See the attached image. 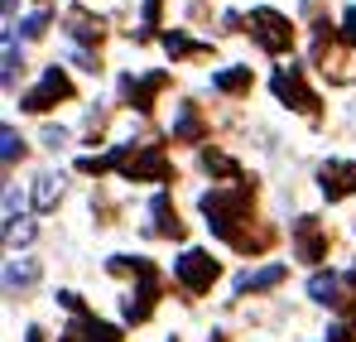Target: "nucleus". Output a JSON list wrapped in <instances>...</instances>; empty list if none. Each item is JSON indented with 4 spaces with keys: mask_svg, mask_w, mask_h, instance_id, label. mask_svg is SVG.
Listing matches in <instances>:
<instances>
[{
    "mask_svg": "<svg viewBox=\"0 0 356 342\" xmlns=\"http://www.w3.org/2000/svg\"><path fill=\"white\" fill-rule=\"evenodd\" d=\"M202 203V212H207V227L217 231V236H227L232 246L241 241V222H245V212H250V188L245 183H232V188H212V193H202L197 198Z\"/></svg>",
    "mask_w": 356,
    "mask_h": 342,
    "instance_id": "nucleus-1",
    "label": "nucleus"
},
{
    "mask_svg": "<svg viewBox=\"0 0 356 342\" xmlns=\"http://www.w3.org/2000/svg\"><path fill=\"white\" fill-rule=\"evenodd\" d=\"M250 24H255V39H260V49H270V54H284V49H289V39H294V24H289V15H280V10H270V5L250 10Z\"/></svg>",
    "mask_w": 356,
    "mask_h": 342,
    "instance_id": "nucleus-2",
    "label": "nucleus"
},
{
    "mask_svg": "<svg viewBox=\"0 0 356 342\" xmlns=\"http://www.w3.org/2000/svg\"><path fill=\"white\" fill-rule=\"evenodd\" d=\"M174 275H178V285L188 289V294H207L212 280H217V261H212L207 251H183V256L174 261Z\"/></svg>",
    "mask_w": 356,
    "mask_h": 342,
    "instance_id": "nucleus-3",
    "label": "nucleus"
},
{
    "mask_svg": "<svg viewBox=\"0 0 356 342\" xmlns=\"http://www.w3.org/2000/svg\"><path fill=\"white\" fill-rule=\"evenodd\" d=\"M67 97H72V82H67V72H63L58 63H54V68H44V82H39L19 107H24V111H49V107H58Z\"/></svg>",
    "mask_w": 356,
    "mask_h": 342,
    "instance_id": "nucleus-4",
    "label": "nucleus"
},
{
    "mask_svg": "<svg viewBox=\"0 0 356 342\" xmlns=\"http://www.w3.org/2000/svg\"><path fill=\"white\" fill-rule=\"evenodd\" d=\"M169 87V72H145V77H120V92H125V102L135 107V111H149L154 107V92H164Z\"/></svg>",
    "mask_w": 356,
    "mask_h": 342,
    "instance_id": "nucleus-5",
    "label": "nucleus"
},
{
    "mask_svg": "<svg viewBox=\"0 0 356 342\" xmlns=\"http://www.w3.org/2000/svg\"><path fill=\"white\" fill-rule=\"evenodd\" d=\"M318 178H323V193H327V203H337V198L356 193V164H342V160H332V164H323V169H318Z\"/></svg>",
    "mask_w": 356,
    "mask_h": 342,
    "instance_id": "nucleus-6",
    "label": "nucleus"
},
{
    "mask_svg": "<svg viewBox=\"0 0 356 342\" xmlns=\"http://www.w3.org/2000/svg\"><path fill=\"white\" fill-rule=\"evenodd\" d=\"M275 97H280V102H294L298 111H318V97L303 87V77H298L294 68H289V72H284V68L275 72Z\"/></svg>",
    "mask_w": 356,
    "mask_h": 342,
    "instance_id": "nucleus-7",
    "label": "nucleus"
},
{
    "mask_svg": "<svg viewBox=\"0 0 356 342\" xmlns=\"http://www.w3.org/2000/svg\"><path fill=\"white\" fill-rule=\"evenodd\" d=\"M149 231H154V236H183V222H178L169 193H154V198H149Z\"/></svg>",
    "mask_w": 356,
    "mask_h": 342,
    "instance_id": "nucleus-8",
    "label": "nucleus"
},
{
    "mask_svg": "<svg viewBox=\"0 0 356 342\" xmlns=\"http://www.w3.org/2000/svg\"><path fill=\"white\" fill-rule=\"evenodd\" d=\"M284 275H289L284 265H265V270H245V275L236 280V294H260V289H275L280 280H284Z\"/></svg>",
    "mask_w": 356,
    "mask_h": 342,
    "instance_id": "nucleus-9",
    "label": "nucleus"
},
{
    "mask_svg": "<svg viewBox=\"0 0 356 342\" xmlns=\"http://www.w3.org/2000/svg\"><path fill=\"white\" fill-rule=\"evenodd\" d=\"M58 193H63L58 173H39V178H34V208H39V212H49V208L58 203Z\"/></svg>",
    "mask_w": 356,
    "mask_h": 342,
    "instance_id": "nucleus-10",
    "label": "nucleus"
},
{
    "mask_svg": "<svg viewBox=\"0 0 356 342\" xmlns=\"http://www.w3.org/2000/svg\"><path fill=\"white\" fill-rule=\"evenodd\" d=\"M34 280H39V265H34V261H10V265H5V294L34 285Z\"/></svg>",
    "mask_w": 356,
    "mask_h": 342,
    "instance_id": "nucleus-11",
    "label": "nucleus"
},
{
    "mask_svg": "<svg viewBox=\"0 0 356 342\" xmlns=\"http://www.w3.org/2000/svg\"><path fill=\"white\" fill-rule=\"evenodd\" d=\"M212 87L236 97V92H245V87H250V68H222V72H212Z\"/></svg>",
    "mask_w": 356,
    "mask_h": 342,
    "instance_id": "nucleus-12",
    "label": "nucleus"
},
{
    "mask_svg": "<svg viewBox=\"0 0 356 342\" xmlns=\"http://www.w3.org/2000/svg\"><path fill=\"white\" fill-rule=\"evenodd\" d=\"M308 294H313L318 304H342V299H337V294H342L337 275H313V280H308Z\"/></svg>",
    "mask_w": 356,
    "mask_h": 342,
    "instance_id": "nucleus-13",
    "label": "nucleus"
},
{
    "mask_svg": "<svg viewBox=\"0 0 356 342\" xmlns=\"http://www.w3.org/2000/svg\"><path fill=\"white\" fill-rule=\"evenodd\" d=\"M174 135H178V140H197V135H202V125H197V111H193V107H188V102H183V107H178Z\"/></svg>",
    "mask_w": 356,
    "mask_h": 342,
    "instance_id": "nucleus-14",
    "label": "nucleus"
},
{
    "mask_svg": "<svg viewBox=\"0 0 356 342\" xmlns=\"http://www.w3.org/2000/svg\"><path fill=\"white\" fill-rule=\"evenodd\" d=\"M19 150H24V140L15 135V125H5V130H0V160H5V164H15V160H19Z\"/></svg>",
    "mask_w": 356,
    "mask_h": 342,
    "instance_id": "nucleus-15",
    "label": "nucleus"
},
{
    "mask_svg": "<svg viewBox=\"0 0 356 342\" xmlns=\"http://www.w3.org/2000/svg\"><path fill=\"white\" fill-rule=\"evenodd\" d=\"M164 49H169V54L174 58H183V54H197V49H202V44H193V39H188V34H164Z\"/></svg>",
    "mask_w": 356,
    "mask_h": 342,
    "instance_id": "nucleus-16",
    "label": "nucleus"
},
{
    "mask_svg": "<svg viewBox=\"0 0 356 342\" xmlns=\"http://www.w3.org/2000/svg\"><path fill=\"white\" fill-rule=\"evenodd\" d=\"M44 24H49V10H34V15H24V24H19V29H24V39H39V34H44Z\"/></svg>",
    "mask_w": 356,
    "mask_h": 342,
    "instance_id": "nucleus-17",
    "label": "nucleus"
},
{
    "mask_svg": "<svg viewBox=\"0 0 356 342\" xmlns=\"http://www.w3.org/2000/svg\"><path fill=\"white\" fill-rule=\"evenodd\" d=\"M44 145H49V150L67 145V130H63V125H49V130H44Z\"/></svg>",
    "mask_w": 356,
    "mask_h": 342,
    "instance_id": "nucleus-18",
    "label": "nucleus"
},
{
    "mask_svg": "<svg viewBox=\"0 0 356 342\" xmlns=\"http://www.w3.org/2000/svg\"><path fill=\"white\" fill-rule=\"evenodd\" d=\"M342 34H347V44L356 49V5L347 10V15H342Z\"/></svg>",
    "mask_w": 356,
    "mask_h": 342,
    "instance_id": "nucleus-19",
    "label": "nucleus"
},
{
    "mask_svg": "<svg viewBox=\"0 0 356 342\" xmlns=\"http://www.w3.org/2000/svg\"><path fill=\"white\" fill-rule=\"evenodd\" d=\"M169 342H178V338H169Z\"/></svg>",
    "mask_w": 356,
    "mask_h": 342,
    "instance_id": "nucleus-20",
    "label": "nucleus"
}]
</instances>
